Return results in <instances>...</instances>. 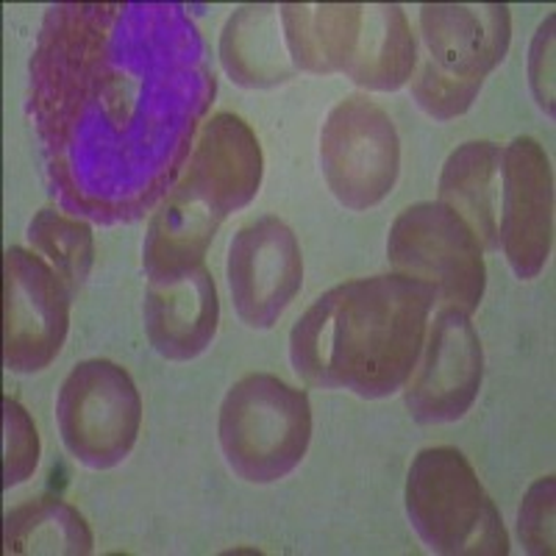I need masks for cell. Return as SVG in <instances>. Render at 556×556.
I'll return each mask as SVG.
<instances>
[{"label":"cell","instance_id":"obj_14","mask_svg":"<svg viewBox=\"0 0 556 556\" xmlns=\"http://www.w3.org/2000/svg\"><path fill=\"white\" fill-rule=\"evenodd\" d=\"M146 334L159 356L190 362L201 356L217 334L220 301L212 270L198 265L173 278H151L146 287Z\"/></svg>","mask_w":556,"mask_h":556},{"label":"cell","instance_id":"obj_16","mask_svg":"<svg viewBox=\"0 0 556 556\" xmlns=\"http://www.w3.org/2000/svg\"><path fill=\"white\" fill-rule=\"evenodd\" d=\"M223 217L173 184L156 203L142 242V270L151 278H173L203 265L208 245L215 240Z\"/></svg>","mask_w":556,"mask_h":556},{"label":"cell","instance_id":"obj_18","mask_svg":"<svg viewBox=\"0 0 556 556\" xmlns=\"http://www.w3.org/2000/svg\"><path fill=\"white\" fill-rule=\"evenodd\" d=\"M220 62L228 78L245 89L285 84L298 70L287 53L281 7H240L220 34Z\"/></svg>","mask_w":556,"mask_h":556},{"label":"cell","instance_id":"obj_17","mask_svg":"<svg viewBox=\"0 0 556 556\" xmlns=\"http://www.w3.org/2000/svg\"><path fill=\"white\" fill-rule=\"evenodd\" d=\"M501 165L504 148L498 142L473 139L451 151L440 173L437 201L468 223L484 251L501 248Z\"/></svg>","mask_w":556,"mask_h":556},{"label":"cell","instance_id":"obj_2","mask_svg":"<svg viewBox=\"0 0 556 556\" xmlns=\"http://www.w3.org/2000/svg\"><path fill=\"white\" fill-rule=\"evenodd\" d=\"M434 301V287L404 273L331 287L292 326V367L323 390L390 399L420 359Z\"/></svg>","mask_w":556,"mask_h":556},{"label":"cell","instance_id":"obj_19","mask_svg":"<svg viewBox=\"0 0 556 556\" xmlns=\"http://www.w3.org/2000/svg\"><path fill=\"white\" fill-rule=\"evenodd\" d=\"M356 17L359 3H285L281 28L295 70L312 76L342 73L351 56Z\"/></svg>","mask_w":556,"mask_h":556},{"label":"cell","instance_id":"obj_24","mask_svg":"<svg viewBox=\"0 0 556 556\" xmlns=\"http://www.w3.org/2000/svg\"><path fill=\"white\" fill-rule=\"evenodd\" d=\"M554 476H543L526 490L518 509V538L526 554H554Z\"/></svg>","mask_w":556,"mask_h":556},{"label":"cell","instance_id":"obj_23","mask_svg":"<svg viewBox=\"0 0 556 556\" xmlns=\"http://www.w3.org/2000/svg\"><path fill=\"white\" fill-rule=\"evenodd\" d=\"M39 465V434L17 401L3 399V486L23 484Z\"/></svg>","mask_w":556,"mask_h":556},{"label":"cell","instance_id":"obj_9","mask_svg":"<svg viewBox=\"0 0 556 556\" xmlns=\"http://www.w3.org/2000/svg\"><path fill=\"white\" fill-rule=\"evenodd\" d=\"M412 374L404 384L412 420L437 426L468 415L484 379V351L468 312L456 306L437 312Z\"/></svg>","mask_w":556,"mask_h":556},{"label":"cell","instance_id":"obj_11","mask_svg":"<svg viewBox=\"0 0 556 556\" xmlns=\"http://www.w3.org/2000/svg\"><path fill=\"white\" fill-rule=\"evenodd\" d=\"M554 248V173L538 139L518 137L501 165V248L520 281L538 278Z\"/></svg>","mask_w":556,"mask_h":556},{"label":"cell","instance_id":"obj_7","mask_svg":"<svg viewBox=\"0 0 556 556\" xmlns=\"http://www.w3.org/2000/svg\"><path fill=\"white\" fill-rule=\"evenodd\" d=\"M320 170L351 212L379 206L401 173V137L390 112L367 96H348L320 128Z\"/></svg>","mask_w":556,"mask_h":556},{"label":"cell","instance_id":"obj_5","mask_svg":"<svg viewBox=\"0 0 556 556\" xmlns=\"http://www.w3.org/2000/svg\"><path fill=\"white\" fill-rule=\"evenodd\" d=\"M56 426L67 454L84 468H117L142 426V399L126 367L109 359L78 362L56 395Z\"/></svg>","mask_w":556,"mask_h":556},{"label":"cell","instance_id":"obj_20","mask_svg":"<svg viewBox=\"0 0 556 556\" xmlns=\"http://www.w3.org/2000/svg\"><path fill=\"white\" fill-rule=\"evenodd\" d=\"M3 545L9 556H89L96 551V538L76 506L62 498H37L9 509Z\"/></svg>","mask_w":556,"mask_h":556},{"label":"cell","instance_id":"obj_4","mask_svg":"<svg viewBox=\"0 0 556 556\" xmlns=\"http://www.w3.org/2000/svg\"><path fill=\"white\" fill-rule=\"evenodd\" d=\"M406 515L431 554L506 556L509 534L470 462L456 448H424L406 473Z\"/></svg>","mask_w":556,"mask_h":556},{"label":"cell","instance_id":"obj_21","mask_svg":"<svg viewBox=\"0 0 556 556\" xmlns=\"http://www.w3.org/2000/svg\"><path fill=\"white\" fill-rule=\"evenodd\" d=\"M26 237L31 251L56 270L70 298H76L96 265V237L89 220L56 208H39L28 223Z\"/></svg>","mask_w":556,"mask_h":556},{"label":"cell","instance_id":"obj_13","mask_svg":"<svg viewBox=\"0 0 556 556\" xmlns=\"http://www.w3.org/2000/svg\"><path fill=\"white\" fill-rule=\"evenodd\" d=\"M426 62L448 78L484 84L506 59L513 14L504 3H426L420 7Z\"/></svg>","mask_w":556,"mask_h":556},{"label":"cell","instance_id":"obj_6","mask_svg":"<svg viewBox=\"0 0 556 556\" xmlns=\"http://www.w3.org/2000/svg\"><path fill=\"white\" fill-rule=\"evenodd\" d=\"M387 260L395 273L420 278L445 306L473 315L486 290L484 248L470 226L440 201L412 203L387 235Z\"/></svg>","mask_w":556,"mask_h":556},{"label":"cell","instance_id":"obj_10","mask_svg":"<svg viewBox=\"0 0 556 556\" xmlns=\"http://www.w3.org/2000/svg\"><path fill=\"white\" fill-rule=\"evenodd\" d=\"M228 292L248 329L267 331L304 285V256L285 220L267 215L245 223L228 245Z\"/></svg>","mask_w":556,"mask_h":556},{"label":"cell","instance_id":"obj_8","mask_svg":"<svg viewBox=\"0 0 556 556\" xmlns=\"http://www.w3.org/2000/svg\"><path fill=\"white\" fill-rule=\"evenodd\" d=\"M70 292L39 253L9 248L3 256V362L9 374L45 370L70 329Z\"/></svg>","mask_w":556,"mask_h":556},{"label":"cell","instance_id":"obj_1","mask_svg":"<svg viewBox=\"0 0 556 556\" xmlns=\"http://www.w3.org/2000/svg\"><path fill=\"white\" fill-rule=\"evenodd\" d=\"M215 96L184 3L48 9L28 64V117L59 206L101 226L146 217L187 167Z\"/></svg>","mask_w":556,"mask_h":556},{"label":"cell","instance_id":"obj_15","mask_svg":"<svg viewBox=\"0 0 556 556\" xmlns=\"http://www.w3.org/2000/svg\"><path fill=\"white\" fill-rule=\"evenodd\" d=\"M417 67V37L409 17L395 3H359L351 56L342 76L356 87L392 92L412 81Z\"/></svg>","mask_w":556,"mask_h":556},{"label":"cell","instance_id":"obj_22","mask_svg":"<svg viewBox=\"0 0 556 556\" xmlns=\"http://www.w3.org/2000/svg\"><path fill=\"white\" fill-rule=\"evenodd\" d=\"M409 87L417 106L424 109L429 117H434V121H454V117H459V114H465L473 106V101L479 98L484 84H468L448 78L417 53V67L412 73Z\"/></svg>","mask_w":556,"mask_h":556},{"label":"cell","instance_id":"obj_3","mask_svg":"<svg viewBox=\"0 0 556 556\" xmlns=\"http://www.w3.org/2000/svg\"><path fill=\"white\" fill-rule=\"evenodd\" d=\"M226 465L248 484H276L304 462L309 395L273 374H248L226 392L217 420Z\"/></svg>","mask_w":556,"mask_h":556},{"label":"cell","instance_id":"obj_25","mask_svg":"<svg viewBox=\"0 0 556 556\" xmlns=\"http://www.w3.org/2000/svg\"><path fill=\"white\" fill-rule=\"evenodd\" d=\"M554 23L556 17H545L543 26L534 34L529 56V84L538 98V106L548 117H554Z\"/></svg>","mask_w":556,"mask_h":556},{"label":"cell","instance_id":"obj_12","mask_svg":"<svg viewBox=\"0 0 556 556\" xmlns=\"http://www.w3.org/2000/svg\"><path fill=\"white\" fill-rule=\"evenodd\" d=\"M262 173L265 159L253 128L237 114L217 112L198 131L195 148L176 184L226 220L256 198Z\"/></svg>","mask_w":556,"mask_h":556}]
</instances>
